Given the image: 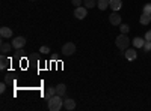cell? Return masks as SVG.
Segmentation results:
<instances>
[{
    "mask_svg": "<svg viewBox=\"0 0 151 111\" xmlns=\"http://www.w3.org/2000/svg\"><path fill=\"white\" fill-rule=\"evenodd\" d=\"M65 93H67V86L64 83H60L58 84V87H56V95L62 96V98H65Z\"/></svg>",
    "mask_w": 151,
    "mask_h": 111,
    "instance_id": "obj_11",
    "label": "cell"
},
{
    "mask_svg": "<svg viewBox=\"0 0 151 111\" xmlns=\"http://www.w3.org/2000/svg\"><path fill=\"white\" fill-rule=\"evenodd\" d=\"M97 3H98V0H83V5H85L88 9H91V8L97 6Z\"/></svg>",
    "mask_w": 151,
    "mask_h": 111,
    "instance_id": "obj_18",
    "label": "cell"
},
{
    "mask_svg": "<svg viewBox=\"0 0 151 111\" xmlns=\"http://www.w3.org/2000/svg\"><path fill=\"white\" fill-rule=\"evenodd\" d=\"M40 53H42V54H48V53H50V47H41V48H40Z\"/></svg>",
    "mask_w": 151,
    "mask_h": 111,
    "instance_id": "obj_22",
    "label": "cell"
},
{
    "mask_svg": "<svg viewBox=\"0 0 151 111\" xmlns=\"http://www.w3.org/2000/svg\"><path fill=\"white\" fill-rule=\"evenodd\" d=\"M12 44H9V42H2V45H0V51H2V54H6V53H11V50H12Z\"/></svg>",
    "mask_w": 151,
    "mask_h": 111,
    "instance_id": "obj_12",
    "label": "cell"
},
{
    "mask_svg": "<svg viewBox=\"0 0 151 111\" xmlns=\"http://www.w3.org/2000/svg\"><path fill=\"white\" fill-rule=\"evenodd\" d=\"M0 36L2 38H12V29H9V27H6V26H3V27H0Z\"/></svg>",
    "mask_w": 151,
    "mask_h": 111,
    "instance_id": "obj_10",
    "label": "cell"
},
{
    "mask_svg": "<svg viewBox=\"0 0 151 111\" xmlns=\"http://www.w3.org/2000/svg\"><path fill=\"white\" fill-rule=\"evenodd\" d=\"M64 108L68 110V111H73L76 108V101L71 99V98H65L64 99Z\"/></svg>",
    "mask_w": 151,
    "mask_h": 111,
    "instance_id": "obj_8",
    "label": "cell"
},
{
    "mask_svg": "<svg viewBox=\"0 0 151 111\" xmlns=\"http://www.w3.org/2000/svg\"><path fill=\"white\" fill-rule=\"evenodd\" d=\"M142 12H145V14H150L151 15V3H147L145 6H144V11Z\"/></svg>",
    "mask_w": 151,
    "mask_h": 111,
    "instance_id": "obj_21",
    "label": "cell"
},
{
    "mask_svg": "<svg viewBox=\"0 0 151 111\" xmlns=\"http://www.w3.org/2000/svg\"><path fill=\"white\" fill-rule=\"evenodd\" d=\"M5 90H6V83H2V84H0V92L3 93Z\"/></svg>",
    "mask_w": 151,
    "mask_h": 111,
    "instance_id": "obj_24",
    "label": "cell"
},
{
    "mask_svg": "<svg viewBox=\"0 0 151 111\" xmlns=\"http://www.w3.org/2000/svg\"><path fill=\"white\" fill-rule=\"evenodd\" d=\"M86 15H88V8L86 6H77L74 9V17L77 20H83V18H86Z\"/></svg>",
    "mask_w": 151,
    "mask_h": 111,
    "instance_id": "obj_3",
    "label": "cell"
},
{
    "mask_svg": "<svg viewBox=\"0 0 151 111\" xmlns=\"http://www.w3.org/2000/svg\"><path fill=\"white\" fill-rule=\"evenodd\" d=\"M9 65H11V59H9L6 54H2V56H0V68H2V69H6Z\"/></svg>",
    "mask_w": 151,
    "mask_h": 111,
    "instance_id": "obj_9",
    "label": "cell"
},
{
    "mask_svg": "<svg viewBox=\"0 0 151 111\" xmlns=\"http://www.w3.org/2000/svg\"><path fill=\"white\" fill-rule=\"evenodd\" d=\"M142 48H144L145 53H150V51H151V41H147V39H145V44H144Z\"/></svg>",
    "mask_w": 151,
    "mask_h": 111,
    "instance_id": "obj_20",
    "label": "cell"
},
{
    "mask_svg": "<svg viewBox=\"0 0 151 111\" xmlns=\"http://www.w3.org/2000/svg\"><path fill=\"white\" fill-rule=\"evenodd\" d=\"M109 23L112 24V26H119V24L122 23V18L116 11H113V14L109 15Z\"/></svg>",
    "mask_w": 151,
    "mask_h": 111,
    "instance_id": "obj_5",
    "label": "cell"
},
{
    "mask_svg": "<svg viewBox=\"0 0 151 111\" xmlns=\"http://www.w3.org/2000/svg\"><path fill=\"white\" fill-rule=\"evenodd\" d=\"M113 11H119L121 8H122V2H121V0H110V5H109Z\"/></svg>",
    "mask_w": 151,
    "mask_h": 111,
    "instance_id": "obj_15",
    "label": "cell"
},
{
    "mask_svg": "<svg viewBox=\"0 0 151 111\" xmlns=\"http://www.w3.org/2000/svg\"><path fill=\"white\" fill-rule=\"evenodd\" d=\"M11 44H12V47H14V48L20 50V48H23L24 45H26V38H24V36H17V38L12 39Z\"/></svg>",
    "mask_w": 151,
    "mask_h": 111,
    "instance_id": "obj_6",
    "label": "cell"
},
{
    "mask_svg": "<svg viewBox=\"0 0 151 111\" xmlns=\"http://www.w3.org/2000/svg\"><path fill=\"white\" fill-rule=\"evenodd\" d=\"M145 39H147V41H151V30H148V32L145 33Z\"/></svg>",
    "mask_w": 151,
    "mask_h": 111,
    "instance_id": "obj_25",
    "label": "cell"
},
{
    "mask_svg": "<svg viewBox=\"0 0 151 111\" xmlns=\"http://www.w3.org/2000/svg\"><path fill=\"white\" fill-rule=\"evenodd\" d=\"M119 30H121V33H124V35H127V32L130 30V27L127 26V24H119Z\"/></svg>",
    "mask_w": 151,
    "mask_h": 111,
    "instance_id": "obj_19",
    "label": "cell"
},
{
    "mask_svg": "<svg viewBox=\"0 0 151 111\" xmlns=\"http://www.w3.org/2000/svg\"><path fill=\"white\" fill-rule=\"evenodd\" d=\"M110 5V0H98V3H97V8L100 11H106V8Z\"/></svg>",
    "mask_w": 151,
    "mask_h": 111,
    "instance_id": "obj_16",
    "label": "cell"
},
{
    "mask_svg": "<svg viewBox=\"0 0 151 111\" xmlns=\"http://www.w3.org/2000/svg\"><path fill=\"white\" fill-rule=\"evenodd\" d=\"M132 42H133V47H134V48H142L144 44H145V38H144V39H142V38H134Z\"/></svg>",
    "mask_w": 151,
    "mask_h": 111,
    "instance_id": "obj_17",
    "label": "cell"
},
{
    "mask_svg": "<svg viewBox=\"0 0 151 111\" xmlns=\"http://www.w3.org/2000/svg\"><path fill=\"white\" fill-rule=\"evenodd\" d=\"M74 53H76V44L67 42L64 47H62V54L64 56H73Z\"/></svg>",
    "mask_w": 151,
    "mask_h": 111,
    "instance_id": "obj_4",
    "label": "cell"
},
{
    "mask_svg": "<svg viewBox=\"0 0 151 111\" xmlns=\"http://www.w3.org/2000/svg\"><path fill=\"white\" fill-rule=\"evenodd\" d=\"M30 2H36V0H30Z\"/></svg>",
    "mask_w": 151,
    "mask_h": 111,
    "instance_id": "obj_26",
    "label": "cell"
},
{
    "mask_svg": "<svg viewBox=\"0 0 151 111\" xmlns=\"http://www.w3.org/2000/svg\"><path fill=\"white\" fill-rule=\"evenodd\" d=\"M47 107H48L50 111H59L64 107V98L59 96V95H55L53 98H50L47 101Z\"/></svg>",
    "mask_w": 151,
    "mask_h": 111,
    "instance_id": "obj_1",
    "label": "cell"
},
{
    "mask_svg": "<svg viewBox=\"0 0 151 111\" xmlns=\"http://www.w3.org/2000/svg\"><path fill=\"white\" fill-rule=\"evenodd\" d=\"M55 95H56V87H52V86H50V87H47V90H45V93H44L45 101H48L50 98H53Z\"/></svg>",
    "mask_w": 151,
    "mask_h": 111,
    "instance_id": "obj_13",
    "label": "cell"
},
{
    "mask_svg": "<svg viewBox=\"0 0 151 111\" xmlns=\"http://www.w3.org/2000/svg\"><path fill=\"white\" fill-rule=\"evenodd\" d=\"M139 21H141L142 26H147V24L151 23V15H150V14H145V12H142V15H141Z\"/></svg>",
    "mask_w": 151,
    "mask_h": 111,
    "instance_id": "obj_14",
    "label": "cell"
},
{
    "mask_svg": "<svg viewBox=\"0 0 151 111\" xmlns=\"http://www.w3.org/2000/svg\"><path fill=\"white\" fill-rule=\"evenodd\" d=\"M124 56H125V59L127 60H134L136 57H137V51L134 50V48H127V50L124 51Z\"/></svg>",
    "mask_w": 151,
    "mask_h": 111,
    "instance_id": "obj_7",
    "label": "cell"
},
{
    "mask_svg": "<svg viewBox=\"0 0 151 111\" xmlns=\"http://www.w3.org/2000/svg\"><path fill=\"white\" fill-rule=\"evenodd\" d=\"M71 5H74L76 8H77V6L82 5V0H71Z\"/></svg>",
    "mask_w": 151,
    "mask_h": 111,
    "instance_id": "obj_23",
    "label": "cell"
},
{
    "mask_svg": "<svg viewBox=\"0 0 151 111\" xmlns=\"http://www.w3.org/2000/svg\"><path fill=\"white\" fill-rule=\"evenodd\" d=\"M115 44H116V47H118V50H121V51H125V50H127V48L130 47V39L127 38V35L121 33V35L118 36V38H116Z\"/></svg>",
    "mask_w": 151,
    "mask_h": 111,
    "instance_id": "obj_2",
    "label": "cell"
}]
</instances>
